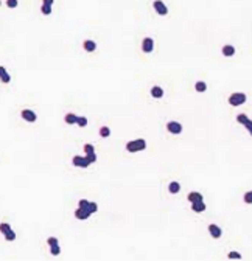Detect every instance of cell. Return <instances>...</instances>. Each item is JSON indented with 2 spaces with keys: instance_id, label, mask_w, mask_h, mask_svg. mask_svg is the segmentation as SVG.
<instances>
[{
  "instance_id": "11",
  "label": "cell",
  "mask_w": 252,
  "mask_h": 261,
  "mask_svg": "<svg viewBox=\"0 0 252 261\" xmlns=\"http://www.w3.org/2000/svg\"><path fill=\"white\" fill-rule=\"evenodd\" d=\"M188 202H199V201H203V194H201V193H198V191H193V193H190L188 194Z\"/></svg>"
},
{
  "instance_id": "6",
  "label": "cell",
  "mask_w": 252,
  "mask_h": 261,
  "mask_svg": "<svg viewBox=\"0 0 252 261\" xmlns=\"http://www.w3.org/2000/svg\"><path fill=\"white\" fill-rule=\"evenodd\" d=\"M153 48H154V40L151 39V37H145L143 42H142V50H143L145 53H151V52H153Z\"/></svg>"
},
{
  "instance_id": "35",
  "label": "cell",
  "mask_w": 252,
  "mask_h": 261,
  "mask_svg": "<svg viewBox=\"0 0 252 261\" xmlns=\"http://www.w3.org/2000/svg\"><path fill=\"white\" fill-rule=\"evenodd\" d=\"M53 2H55V0H44V5H50V6H52Z\"/></svg>"
},
{
  "instance_id": "1",
  "label": "cell",
  "mask_w": 252,
  "mask_h": 261,
  "mask_svg": "<svg viewBox=\"0 0 252 261\" xmlns=\"http://www.w3.org/2000/svg\"><path fill=\"white\" fill-rule=\"evenodd\" d=\"M145 148H146V141L143 138H137L126 143V151L128 152H139V151H143Z\"/></svg>"
},
{
  "instance_id": "4",
  "label": "cell",
  "mask_w": 252,
  "mask_h": 261,
  "mask_svg": "<svg viewBox=\"0 0 252 261\" xmlns=\"http://www.w3.org/2000/svg\"><path fill=\"white\" fill-rule=\"evenodd\" d=\"M72 162H73V165L75 167H80V168H87L89 167V162H87V159L86 157H81V155H75L73 159H72Z\"/></svg>"
},
{
  "instance_id": "2",
  "label": "cell",
  "mask_w": 252,
  "mask_h": 261,
  "mask_svg": "<svg viewBox=\"0 0 252 261\" xmlns=\"http://www.w3.org/2000/svg\"><path fill=\"white\" fill-rule=\"evenodd\" d=\"M246 103V95L244 93H232L230 97H229V104L230 106H241V104H244Z\"/></svg>"
},
{
  "instance_id": "8",
  "label": "cell",
  "mask_w": 252,
  "mask_h": 261,
  "mask_svg": "<svg viewBox=\"0 0 252 261\" xmlns=\"http://www.w3.org/2000/svg\"><path fill=\"white\" fill-rule=\"evenodd\" d=\"M154 10L160 16H167L168 14V8L163 5V2H160V0H156V2H154Z\"/></svg>"
},
{
  "instance_id": "27",
  "label": "cell",
  "mask_w": 252,
  "mask_h": 261,
  "mask_svg": "<svg viewBox=\"0 0 252 261\" xmlns=\"http://www.w3.org/2000/svg\"><path fill=\"white\" fill-rule=\"evenodd\" d=\"M0 79H2V83H3V84H8V83L11 81V76H10L8 73H5V75L0 76Z\"/></svg>"
},
{
  "instance_id": "3",
  "label": "cell",
  "mask_w": 252,
  "mask_h": 261,
  "mask_svg": "<svg viewBox=\"0 0 252 261\" xmlns=\"http://www.w3.org/2000/svg\"><path fill=\"white\" fill-rule=\"evenodd\" d=\"M22 118L25 121H30V123H34L36 120H37V117H36V112H33L31 109H23L22 110Z\"/></svg>"
},
{
  "instance_id": "37",
  "label": "cell",
  "mask_w": 252,
  "mask_h": 261,
  "mask_svg": "<svg viewBox=\"0 0 252 261\" xmlns=\"http://www.w3.org/2000/svg\"><path fill=\"white\" fill-rule=\"evenodd\" d=\"M0 3H2V2H0Z\"/></svg>"
},
{
  "instance_id": "33",
  "label": "cell",
  "mask_w": 252,
  "mask_h": 261,
  "mask_svg": "<svg viewBox=\"0 0 252 261\" xmlns=\"http://www.w3.org/2000/svg\"><path fill=\"white\" fill-rule=\"evenodd\" d=\"M47 244H48V246H55V244H58V240L52 236V238H48V240H47Z\"/></svg>"
},
{
  "instance_id": "10",
  "label": "cell",
  "mask_w": 252,
  "mask_h": 261,
  "mask_svg": "<svg viewBox=\"0 0 252 261\" xmlns=\"http://www.w3.org/2000/svg\"><path fill=\"white\" fill-rule=\"evenodd\" d=\"M191 210H193V211H196V213H203V211L206 210V204H204L203 201H199V202H193V204H191Z\"/></svg>"
},
{
  "instance_id": "23",
  "label": "cell",
  "mask_w": 252,
  "mask_h": 261,
  "mask_svg": "<svg viewBox=\"0 0 252 261\" xmlns=\"http://www.w3.org/2000/svg\"><path fill=\"white\" fill-rule=\"evenodd\" d=\"M50 252H52V255H59V253H61V249H59L58 244H55V246H50Z\"/></svg>"
},
{
  "instance_id": "19",
  "label": "cell",
  "mask_w": 252,
  "mask_h": 261,
  "mask_svg": "<svg viewBox=\"0 0 252 261\" xmlns=\"http://www.w3.org/2000/svg\"><path fill=\"white\" fill-rule=\"evenodd\" d=\"M100 135H101L103 138H106V137H109V135H111V129H109L108 126H103L101 129H100Z\"/></svg>"
},
{
  "instance_id": "32",
  "label": "cell",
  "mask_w": 252,
  "mask_h": 261,
  "mask_svg": "<svg viewBox=\"0 0 252 261\" xmlns=\"http://www.w3.org/2000/svg\"><path fill=\"white\" fill-rule=\"evenodd\" d=\"M237 120H238V123H241V125H243V123L247 120V117H246L244 113H241V115H238V117H237Z\"/></svg>"
},
{
  "instance_id": "34",
  "label": "cell",
  "mask_w": 252,
  "mask_h": 261,
  "mask_svg": "<svg viewBox=\"0 0 252 261\" xmlns=\"http://www.w3.org/2000/svg\"><path fill=\"white\" fill-rule=\"evenodd\" d=\"M229 258H230V259H235V258H238V259H240V258H241V255H240L238 252H230V253H229Z\"/></svg>"
},
{
  "instance_id": "17",
  "label": "cell",
  "mask_w": 252,
  "mask_h": 261,
  "mask_svg": "<svg viewBox=\"0 0 252 261\" xmlns=\"http://www.w3.org/2000/svg\"><path fill=\"white\" fill-rule=\"evenodd\" d=\"M195 89H196L198 92H206V90H207V84H206L204 81H198V83L195 84Z\"/></svg>"
},
{
  "instance_id": "28",
  "label": "cell",
  "mask_w": 252,
  "mask_h": 261,
  "mask_svg": "<svg viewBox=\"0 0 252 261\" xmlns=\"http://www.w3.org/2000/svg\"><path fill=\"white\" fill-rule=\"evenodd\" d=\"M243 125L246 126V129H247V131L250 132V135H252V121H250V120H249V118H247V120H246V121H244Z\"/></svg>"
},
{
  "instance_id": "26",
  "label": "cell",
  "mask_w": 252,
  "mask_h": 261,
  "mask_svg": "<svg viewBox=\"0 0 252 261\" xmlns=\"http://www.w3.org/2000/svg\"><path fill=\"white\" fill-rule=\"evenodd\" d=\"M86 159H87L89 163H93L96 160V155H95V152H90V154H86Z\"/></svg>"
},
{
  "instance_id": "36",
  "label": "cell",
  "mask_w": 252,
  "mask_h": 261,
  "mask_svg": "<svg viewBox=\"0 0 252 261\" xmlns=\"http://www.w3.org/2000/svg\"><path fill=\"white\" fill-rule=\"evenodd\" d=\"M5 73H6V68L0 65V76H2V75H5Z\"/></svg>"
},
{
  "instance_id": "15",
  "label": "cell",
  "mask_w": 252,
  "mask_h": 261,
  "mask_svg": "<svg viewBox=\"0 0 252 261\" xmlns=\"http://www.w3.org/2000/svg\"><path fill=\"white\" fill-rule=\"evenodd\" d=\"M77 120H78V117L75 113H72V112L65 115V123L67 125H77Z\"/></svg>"
},
{
  "instance_id": "20",
  "label": "cell",
  "mask_w": 252,
  "mask_h": 261,
  "mask_svg": "<svg viewBox=\"0 0 252 261\" xmlns=\"http://www.w3.org/2000/svg\"><path fill=\"white\" fill-rule=\"evenodd\" d=\"M77 125H78L80 128H84V126H87V118H86V117H78Z\"/></svg>"
},
{
  "instance_id": "14",
  "label": "cell",
  "mask_w": 252,
  "mask_h": 261,
  "mask_svg": "<svg viewBox=\"0 0 252 261\" xmlns=\"http://www.w3.org/2000/svg\"><path fill=\"white\" fill-rule=\"evenodd\" d=\"M222 55L224 56H234L235 55V48L232 45H224L222 47Z\"/></svg>"
},
{
  "instance_id": "16",
  "label": "cell",
  "mask_w": 252,
  "mask_h": 261,
  "mask_svg": "<svg viewBox=\"0 0 252 261\" xmlns=\"http://www.w3.org/2000/svg\"><path fill=\"white\" fill-rule=\"evenodd\" d=\"M168 190H170V193L176 194V193H179V190H181V185H179L178 182H171V183H170V186H168Z\"/></svg>"
},
{
  "instance_id": "12",
  "label": "cell",
  "mask_w": 252,
  "mask_h": 261,
  "mask_svg": "<svg viewBox=\"0 0 252 261\" xmlns=\"http://www.w3.org/2000/svg\"><path fill=\"white\" fill-rule=\"evenodd\" d=\"M83 47H84V50H86V52L92 53V52H95V48H96V44H95L93 40H84Z\"/></svg>"
},
{
  "instance_id": "5",
  "label": "cell",
  "mask_w": 252,
  "mask_h": 261,
  "mask_svg": "<svg viewBox=\"0 0 252 261\" xmlns=\"http://www.w3.org/2000/svg\"><path fill=\"white\" fill-rule=\"evenodd\" d=\"M167 129H168L171 134H181V132H182V125L178 123V121H168V123H167Z\"/></svg>"
},
{
  "instance_id": "29",
  "label": "cell",
  "mask_w": 252,
  "mask_h": 261,
  "mask_svg": "<svg viewBox=\"0 0 252 261\" xmlns=\"http://www.w3.org/2000/svg\"><path fill=\"white\" fill-rule=\"evenodd\" d=\"M244 202H246V204H252V191H249V193L244 194Z\"/></svg>"
},
{
  "instance_id": "22",
  "label": "cell",
  "mask_w": 252,
  "mask_h": 261,
  "mask_svg": "<svg viewBox=\"0 0 252 261\" xmlns=\"http://www.w3.org/2000/svg\"><path fill=\"white\" fill-rule=\"evenodd\" d=\"M41 11H42V14L48 16L50 13H52V6H50V5H42V6H41Z\"/></svg>"
},
{
  "instance_id": "25",
  "label": "cell",
  "mask_w": 252,
  "mask_h": 261,
  "mask_svg": "<svg viewBox=\"0 0 252 261\" xmlns=\"http://www.w3.org/2000/svg\"><path fill=\"white\" fill-rule=\"evenodd\" d=\"M84 151H86V154H90V152H95V148H93V145L86 143L84 145Z\"/></svg>"
},
{
  "instance_id": "24",
  "label": "cell",
  "mask_w": 252,
  "mask_h": 261,
  "mask_svg": "<svg viewBox=\"0 0 252 261\" xmlns=\"http://www.w3.org/2000/svg\"><path fill=\"white\" fill-rule=\"evenodd\" d=\"M87 210L90 211V215H93V213L98 210V205H96L95 202H89V207H87Z\"/></svg>"
},
{
  "instance_id": "18",
  "label": "cell",
  "mask_w": 252,
  "mask_h": 261,
  "mask_svg": "<svg viewBox=\"0 0 252 261\" xmlns=\"http://www.w3.org/2000/svg\"><path fill=\"white\" fill-rule=\"evenodd\" d=\"M5 240H6V241H14V240H16V233H14L13 228L8 230V232L5 233Z\"/></svg>"
},
{
  "instance_id": "31",
  "label": "cell",
  "mask_w": 252,
  "mask_h": 261,
  "mask_svg": "<svg viewBox=\"0 0 252 261\" xmlns=\"http://www.w3.org/2000/svg\"><path fill=\"white\" fill-rule=\"evenodd\" d=\"M78 207H81V208H87V207H89V201H87V199H81Z\"/></svg>"
},
{
  "instance_id": "9",
  "label": "cell",
  "mask_w": 252,
  "mask_h": 261,
  "mask_svg": "<svg viewBox=\"0 0 252 261\" xmlns=\"http://www.w3.org/2000/svg\"><path fill=\"white\" fill-rule=\"evenodd\" d=\"M209 232H210V235L213 236L215 240L221 238V233H222V232H221V228H219L216 224H210V225H209Z\"/></svg>"
},
{
  "instance_id": "7",
  "label": "cell",
  "mask_w": 252,
  "mask_h": 261,
  "mask_svg": "<svg viewBox=\"0 0 252 261\" xmlns=\"http://www.w3.org/2000/svg\"><path fill=\"white\" fill-rule=\"evenodd\" d=\"M89 216H90V211H89L87 208H81V207H78V208H77V211H75V218H77V219L84 221V219H87Z\"/></svg>"
},
{
  "instance_id": "13",
  "label": "cell",
  "mask_w": 252,
  "mask_h": 261,
  "mask_svg": "<svg viewBox=\"0 0 252 261\" xmlns=\"http://www.w3.org/2000/svg\"><path fill=\"white\" fill-rule=\"evenodd\" d=\"M151 95H153L154 98H162V97H163V90H162V87H159V86L151 87Z\"/></svg>"
},
{
  "instance_id": "30",
  "label": "cell",
  "mask_w": 252,
  "mask_h": 261,
  "mask_svg": "<svg viewBox=\"0 0 252 261\" xmlns=\"http://www.w3.org/2000/svg\"><path fill=\"white\" fill-rule=\"evenodd\" d=\"M6 6L8 8H16L17 6V0H6Z\"/></svg>"
},
{
  "instance_id": "21",
  "label": "cell",
  "mask_w": 252,
  "mask_h": 261,
  "mask_svg": "<svg viewBox=\"0 0 252 261\" xmlns=\"http://www.w3.org/2000/svg\"><path fill=\"white\" fill-rule=\"evenodd\" d=\"M8 230H11V225L8 224V222H2V224H0V233H6Z\"/></svg>"
}]
</instances>
